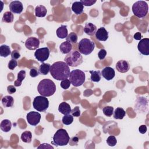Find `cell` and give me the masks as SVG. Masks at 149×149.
I'll return each instance as SVG.
<instances>
[{
  "instance_id": "obj_1",
  "label": "cell",
  "mask_w": 149,
  "mask_h": 149,
  "mask_svg": "<svg viewBox=\"0 0 149 149\" xmlns=\"http://www.w3.org/2000/svg\"><path fill=\"white\" fill-rule=\"evenodd\" d=\"M70 73L69 67L65 62H56L51 66L50 74L55 80H63L67 79Z\"/></svg>"
},
{
  "instance_id": "obj_2",
  "label": "cell",
  "mask_w": 149,
  "mask_h": 149,
  "mask_svg": "<svg viewBox=\"0 0 149 149\" xmlns=\"http://www.w3.org/2000/svg\"><path fill=\"white\" fill-rule=\"evenodd\" d=\"M39 94L44 97H50L56 91V86L54 82L48 79L41 80L37 86Z\"/></svg>"
},
{
  "instance_id": "obj_3",
  "label": "cell",
  "mask_w": 149,
  "mask_h": 149,
  "mask_svg": "<svg viewBox=\"0 0 149 149\" xmlns=\"http://www.w3.org/2000/svg\"><path fill=\"white\" fill-rule=\"evenodd\" d=\"M70 137L67 131L63 129H58L53 136L52 144L56 146H63L69 143Z\"/></svg>"
},
{
  "instance_id": "obj_4",
  "label": "cell",
  "mask_w": 149,
  "mask_h": 149,
  "mask_svg": "<svg viewBox=\"0 0 149 149\" xmlns=\"http://www.w3.org/2000/svg\"><path fill=\"white\" fill-rule=\"evenodd\" d=\"M64 61L68 66L76 67L82 63L83 57L79 51L73 50L67 54Z\"/></svg>"
},
{
  "instance_id": "obj_5",
  "label": "cell",
  "mask_w": 149,
  "mask_h": 149,
  "mask_svg": "<svg viewBox=\"0 0 149 149\" xmlns=\"http://www.w3.org/2000/svg\"><path fill=\"white\" fill-rule=\"evenodd\" d=\"M148 6L145 1H138L132 5L133 14L139 18L144 17L148 13Z\"/></svg>"
},
{
  "instance_id": "obj_6",
  "label": "cell",
  "mask_w": 149,
  "mask_h": 149,
  "mask_svg": "<svg viewBox=\"0 0 149 149\" xmlns=\"http://www.w3.org/2000/svg\"><path fill=\"white\" fill-rule=\"evenodd\" d=\"M69 77L71 84L74 87L83 85L86 79L85 73L80 69L73 70L70 72Z\"/></svg>"
},
{
  "instance_id": "obj_7",
  "label": "cell",
  "mask_w": 149,
  "mask_h": 149,
  "mask_svg": "<svg viewBox=\"0 0 149 149\" xmlns=\"http://www.w3.org/2000/svg\"><path fill=\"white\" fill-rule=\"evenodd\" d=\"M95 47V42L88 38L81 39L78 44V49L80 54L85 55L90 54Z\"/></svg>"
},
{
  "instance_id": "obj_8",
  "label": "cell",
  "mask_w": 149,
  "mask_h": 149,
  "mask_svg": "<svg viewBox=\"0 0 149 149\" xmlns=\"http://www.w3.org/2000/svg\"><path fill=\"white\" fill-rule=\"evenodd\" d=\"M33 105L37 111L45 112L49 107V101L46 97L37 96L33 100Z\"/></svg>"
},
{
  "instance_id": "obj_9",
  "label": "cell",
  "mask_w": 149,
  "mask_h": 149,
  "mask_svg": "<svg viewBox=\"0 0 149 149\" xmlns=\"http://www.w3.org/2000/svg\"><path fill=\"white\" fill-rule=\"evenodd\" d=\"M50 51L48 47H43L37 49L34 52L35 58L41 63L47 61L49 56Z\"/></svg>"
},
{
  "instance_id": "obj_10",
  "label": "cell",
  "mask_w": 149,
  "mask_h": 149,
  "mask_svg": "<svg viewBox=\"0 0 149 149\" xmlns=\"http://www.w3.org/2000/svg\"><path fill=\"white\" fill-rule=\"evenodd\" d=\"M41 114L37 112L31 111L27 114V122L31 126H36L39 123L41 119Z\"/></svg>"
},
{
  "instance_id": "obj_11",
  "label": "cell",
  "mask_w": 149,
  "mask_h": 149,
  "mask_svg": "<svg viewBox=\"0 0 149 149\" xmlns=\"http://www.w3.org/2000/svg\"><path fill=\"white\" fill-rule=\"evenodd\" d=\"M137 49L139 51L144 55H149V38H144L141 39L138 43Z\"/></svg>"
},
{
  "instance_id": "obj_12",
  "label": "cell",
  "mask_w": 149,
  "mask_h": 149,
  "mask_svg": "<svg viewBox=\"0 0 149 149\" xmlns=\"http://www.w3.org/2000/svg\"><path fill=\"white\" fill-rule=\"evenodd\" d=\"M40 45L38 38L34 37H29L25 42V47L29 50L37 49Z\"/></svg>"
},
{
  "instance_id": "obj_13",
  "label": "cell",
  "mask_w": 149,
  "mask_h": 149,
  "mask_svg": "<svg viewBox=\"0 0 149 149\" xmlns=\"http://www.w3.org/2000/svg\"><path fill=\"white\" fill-rule=\"evenodd\" d=\"M9 9L12 13L19 14L22 13L23 9L22 3L19 1H12L9 4Z\"/></svg>"
},
{
  "instance_id": "obj_14",
  "label": "cell",
  "mask_w": 149,
  "mask_h": 149,
  "mask_svg": "<svg viewBox=\"0 0 149 149\" xmlns=\"http://www.w3.org/2000/svg\"><path fill=\"white\" fill-rule=\"evenodd\" d=\"M116 70L120 73H126L130 69L129 63L125 60H120L116 63Z\"/></svg>"
},
{
  "instance_id": "obj_15",
  "label": "cell",
  "mask_w": 149,
  "mask_h": 149,
  "mask_svg": "<svg viewBox=\"0 0 149 149\" xmlns=\"http://www.w3.org/2000/svg\"><path fill=\"white\" fill-rule=\"evenodd\" d=\"M101 75L104 79L109 81L112 80L115 77V72L113 68L109 66H107L102 70Z\"/></svg>"
},
{
  "instance_id": "obj_16",
  "label": "cell",
  "mask_w": 149,
  "mask_h": 149,
  "mask_svg": "<svg viewBox=\"0 0 149 149\" xmlns=\"http://www.w3.org/2000/svg\"><path fill=\"white\" fill-rule=\"evenodd\" d=\"M95 34L96 38L99 41H105L108 38V33L103 27L99 28Z\"/></svg>"
},
{
  "instance_id": "obj_17",
  "label": "cell",
  "mask_w": 149,
  "mask_h": 149,
  "mask_svg": "<svg viewBox=\"0 0 149 149\" xmlns=\"http://www.w3.org/2000/svg\"><path fill=\"white\" fill-rule=\"evenodd\" d=\"M58 111L61 113L65 115L70 114V113H71L72 109L69 104H68L66 102H62L59 105Z\"/></svg>"
},
{
  "instance_id": "obj_18",
  "label": "cell",
  "mask_w": 149,
  "mask_h": 149,
  "mask_svg": "<svg viewBox=\"0 0 149 149\" xmlns=\"http://www.w3.org/2000/svg\"><path fill=\"white\" fill-rule=\"evenodd\" d=\"M84 6L80 1H76L72 3V10L77 15H80L83 13Z\"/></svg>"
},
{
  "instance_id": "obj_19",
  "label": "cell",
  "mask_w": 149,
  "mask_h": 149,
  "mask_svg": "<svg viewBox=\"0 0 149 149\" xmlns=\"http://www.w3.org/2000/svg\"><path fill=\"white\" fill-rule=\"evenodd\" d=\"M97 31V27L91 23H87L86 24L84 28V32L88 36H93L95 34Z\"/></svg>"
},
{
  "instance_id": "obj_20",
  "label": "cell",
  "mask_w": 149,
  "mask_h": 149,
  "mask_svg": "<svg viewBox=\"0 0 149 149\" xmlns=\"http://www.w3.org/2000/svg\"><path fill=\"white\" fill-rule=\"evenodd\" d=\"M72 49V45L68 41H64L59 46V49L62 54H68Z\"/></svg>"
},
{
  "instance_id": "obj_21",
  "label": "cell",
  "mask_w": 149,
  "mask_h": 149,
  "mask_svg": "<svg viewBox=\"0 0 149 149\" xmlns=\"http://www.w3.org/2000/svg\"><path fill=\"white\" fill-rule=\"evenodd\" d=\"M56 35L58 38L61 39L66 38L68 35L67 26L62 25L58 27L56 30Z\"/></svg>"
},
{
  "instance_id": "obj_22",
  "label": "cell",
  "mask_w": 149,
  "mask_h": 149,
  "mask_svg": "<svg viewBox=\"0 0 149 149\" xmlns=\"http://www.w3.org/2000/svg\"><path fill=\"white\" fill-rule=\"evenodd\" d=\"M47 13V10L46 8L42 5H37L35 8V15L36 17H45Z\"/></svg>"
},
{
  "instance_id": "obj_23",
  "label": "cell",
  "mask_w": 149,
  "mask_h": 149,
  "mask_svg": "<svg viewBox=\"0 0 149 149\" xmlns=\"http://www.w3.org/2000/svg\"><path fill=\"white\" fill-rule=\"evenodd\" d=\"M1 102L4 107H12L14 104V99L12 96L5 95L2 98Z\"/></svg>"
},
{
  "instance_id": "obj_24",
  "label": "cell",
  "mask_w": 149,
  "mask_h": 149,
  "mask_svg": "<svg viewBox=\"0 0 149 149\" xmlns=\"http://www.w3.org/2000/svg\"><path fill=\"white\" fill-rule=\"evenodd\" d=\"M12 127V123L8 119H4L0 123V128L4 132H8Z\"/></svg>"
},
{
  "instance_id": "obj_25",
  "label": "cell",
  "mask_w": 149,
  "mask_h": 149,
  "mask_svg": "<svg viewBox=\"0 0 149 149\" xmlns=\"http://www.w3.org/2000/svg\"><path fill=\"white\" fill-rule=\"evenodd\" d=\"M113 118L116 119H122L126 115V112L122 108H116L113 112Z\"/></svg>"
},
{
  "instance_id": "obj_26",
  "label": "cell",
  "mask_w": 149,
  "mask_h": 149,
  "mask_svg": "<svg viewBox=\"0 0 149 149\" xmlns=\"http://www.w3.org/2000/svg\"><path fill=\"white\" fill-rule=\"evenodd\" d=\"M26 77V71L24 70H20L17 73V80L14 82V85L15 87H19L22 84V81L25 79Z\"/></svg>"
},
{
  "instance_id": "obj_27",
  "label": "cell",
  "mask_w": 149,
  "mask_h": 149,
  "mask_svg": "<svg viewBox=\"0 0 149 149\" xmlns=\"http://www.w3.org/2000/svg\"><path fill=\"white\" fill-rule=\"evenodd\" d=\"M51 65L48 63H42L39 67L38 71L42 75H47L50 72Z\"/></svg>"
},
{
  "instance_id": "obj_28",
  "label": "cell",
  "mask_w": 149,
  "mask_h": 149,
  "mask_svg": "<svg viewBox=\"0 0 149 149\" xmlns=\"http://www.w3.org/2000/svg\"><path fill=\"white\" fill-rule=\"evenodd\" d=\"M90 80L94 82H98L101 79V73L100 70H90Z\"/></svg>"
},
{
  "instance_id": "obj_29",
  "label": "cell",
  "mask_w": 149,
  "mask_h": 149,
  "mask_svg": "<svg viewBox=\"0 0 149 149\" xmlns=\"http://www.w3.org/2000/svg\"><path fill=\"white\" fill-rule=\"evenodd\" d=\"M10 48L7 45H2L0 47V55L2 57L6 58L11 54Z\"/></svg>"
},
{
  "instance_id": "obj_30",
  "label": "cell",
  "mask_w": 149,
  "mask_h": 149,
  "mask_svg": "<svg viewBox=\"0 0 149 149\" xmlns=\"http://www.w3.org/2000/svg\"><path fill=\"white\" fill-rule=\"evenodd\" d=\"M32 134L30 131H25L21 134L22 140L26 143H30L31 141Z\"/></svg>"
},
{
  "instance_id": "obj_31",
  "label": "cell",
  "mask_w": 149,
  "mask_h": 149,
  "mask_svg": "<svg viewBox=\"0 0 149 149\" xmlns=\"http://www.w3.org/2000/svg\"><path fill=\"white\" fill-rule=\"evenodd\" d=\"M14 16L13 14L10 11L6 12L3 13V17H2V22H5V23H12L13 20Z\"/></svg>"
},
{
  "instance_id": "obj_32",
  "label": "cell",
  "mask_w": 149,
  "mask_h": 149,
  "mask_svg": "<svg viewBox=\"0 0 149 149\" xmlns=\"http://www.w3.org/2000/svg\"><path fill=\"white\" fill-rule=\"evenodd\" d=\"M66 40L70 43L75 44L77 41V36L75 33L71 32L68 35L67 37L66 38Z\"/></svg>"
},
{
  "instance_id": "obj_33",
  "label": "cell",
  "mask_w": 149,
  "mask_h": 149,
  "mask_svg": "<svg viewBox=\"0 0 149 149\" xmlns=\"http://www.w3.org/2000/svg\"><path fill=\"white\" fill-rule=\"evenodd\" d=\"M73 116H72V115H70V114L65 115L62 119V122L63 124L66 125H70L73 122Z\"/></svg>"
},
{
  "instance_id": "obj_34",
  "label": "cell",
  "mask_w": 149,
  "mask_h": 149,
  "mask_svg": "<svg viewBox=\"0 0 149 149\" xmlns=\"http://www.w3.org/2000/svg\"><path fill=\"white\" fill-rule=\"evenodd\" d=\"M102 112L104 114L108 117H110L112 116L113 112V108L111 106H106L103 108Z\"/></svg>"
},
{
  "instance_id": "obj_35",
  "label": "cell",
  "mask_w": 149,
  "mask_h": 149,
  "mask_svg": "<svg viewBox=\"0 0 149 149\" xmlns=\"http://www.w3.org/2000/svg\"><path fill=\"white\" fill-rule=\"evenodd\" d=\"M106 141L107 144L111 147L115 146L117 143V140L114 136H109L107 138Z\"/></svg>"
},
{
  "instance_id": "obj_36",
  "label": "cell",
  "mask_w": 149,
  "mask_h": 149,
  "mask_svg": "<svg viewBox=\"0 0 149 149\" xmlns=\"http://www.w3.org/2000/svg\"><path fill=\"white\" fill-rule=\"evenodd\" d=\"M70 84H71V83H70L69 79H65V80H62V81L61 82L60 86L63 89L66 90V89L69 88V87L70 86Z\"/></svg>"
},
{
  "instance_id": "obj_37",
  "label": "cell",
  "mask_w": 149,
  "mask_h": 149,
  "mask_svg": "<svg viewBox=\"0 0 149 149\" xmlns=\"http://www.w3.org/2000/svg\"><path fill=\"white\" fill-rule=\"evenodd\" d=\"M17 66V62L16 59H11L8 64V67L10 70H13Z\"/></svg>"
},
{
  "instance_id": "obj_38",
  "label": "cell",
  "mask_w": 149,
  "mask_h": 149,
  "mask_svg": "<svg viewBox=\"0 0 149 149\" xmlns=\"http://www.w3.org/2000/svg\"><path fill=\"white\" fill-rule=\"evenodd\" d=\"M39 74H40V72L36 68L33 67L30 69V76L31 77H36L37 76H38Z\"/></svg>"
},
{
  "instance_id": "obj_39",
  "label": "cell",
  "mask_w": 149,
  "mask_h": 149,
  "mask_svg": "<svg viewBox=\"0 0 149 149\" xmlns=\"http://www.w3.org/2000/svg\"><path fill=\"white\" fill-rule=\"evenodd\" d=\"M83 6H90L94 4L96 2V1L94 0H81L80 1Z\"/></svg>"
},
{
  "instance_id": "obj_40",
  "label": "cell",
  "mask_w": 149,
  "mask_h": 149,
  "mask_svg": "<svg viewBox=\"0 0 149 149\" xmlns=\"http://www.w3.org/2000/svg\"><path fill=\"white\" fill-rule=\"evenodd\" d=\"M71 113L73 116L74 117H79L80 116V110L79 107H74L73 109L71 111Z\"/></svg>"
},
{
  "instance_id": "obj_41",
  "label": "cell",
  "mask_w": 149,
  "mask_h": 149,
  "mask_svg": "<svg viewBox=\"0 0 149 149\" xmlns=\"http://www.w3.org/2000/svg\"><path fill=\"white\" fill-rule=\"evenodd\" d=\"M106 55H107V51L104 49H101L98 53V56L100 60L104 59L106 56Z\"/></svg>"
},
{
  "instance_id": "obj_42",
  "label": "cell",
  "mask_w": 149,
  "mask_h": 149,
  "mask_svg": "<svg viewBox=\"0 0 149 149\" xmlns=\"http://www.w3.org/2000/svg\"><path fill=\"white\" fill-rule=\"evenodd\" d=\"M10 55H11L12 59H17L20 57V54L19 52L16 49H14L13 51H12Z\"/></svg>"
},
{
  "instance_id": "obj_43",
  "label": "cell",
  "mask_w": 149,
  "mask_h": 149,
  "mask_svg": "<svg viewBox=\"0 0 149 149\" xmlns=\"http://www.w3.org/2000/svg\"><path fill=\"white\" fill-rule=\"evenodd\" d=\"M78 142H79V138L77 136L72 137V138L70 139L69 141V144L72 146H74V145H77Z\"/></svg>"
},
{
  "instance_id": "obj_44",
  "label": "cell",
  "mask_w": 149,
  "mask_h": 149,
  "mask_svg": "<svg viewBox=\"0 0 149 149\" xmlns=\"http://www.w3.org/2000/svg\"><path fill=\"white\" fill-rule=\"evenodd\" d=\"M16 88L14 87V86L12 85H9L7 87V91L9 94H13L16 92Z\"/></svg>"
},
{
  "instance_id": "obj_45",
  "label": "cell",
  "mask_w": 149,
  "mask_h": 149,
  "mask_svg": "<svg viewBox=\"0 0 149 149\" xmlns=\"http://www.w3.org/2000/svg\"><path fill=\"white\" fill-rule=\"evenodd\" d=\"M139 131L141 134L146 133L147 132V126L144 125L140 126V127H139Z\"/></svg>"
},
{
  "instance_id": "obj_46",
  "label": "cell",
  "mask_w": 149,
  "mask_h": 149,
  "mask_svg": "<svg viewBox=\"0 0 149 149\" xmlns=\"http://www.w3.org/2000/svg\"><path fill=\"white\" fill-rule=\"evenodd\" d=\"M38 148H52V149H53L54 148V147H52V146H50L49 144H47V143H43V144H41L38 147H37Z\"/></svg>"
},
{
  "instance_id": "obj_47",
  "label": "cell",
  "mask_w": 149,
  "mask_h": 149,
  "mask_svg": "<svg viewBox=\"0 0 149 149\" xmlns=\"http://www.w3.org/2000/svg\"><path fill=\"white\" fill-rule=\"evenodd\" d=\"M141 37H142V36H141V33L140 32H137L136 33L134 36H133V38L136 40H140L141 39Z\"/></svg>"
}]
</instances>
